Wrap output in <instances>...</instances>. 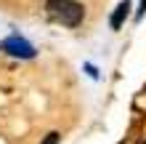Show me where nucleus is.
Segmentation results:
<instances>
[{"label": "nucleus", "instance_id": "obj_1", "mask_svg": "<svg viewBox=\"0 0 146 144\" xmlns=\"http://www.w3.org/2000/svg\"><path fill=\"white\" fill-rule=\"evenodd\" d=\"M45 11L50 13V19L66 24V27H77L85 16V8L77 3V0H48Z\"/></svg>", "mask_w": 146, "mask_h": 144}, {"label": "nucleus", "instance_id": "obj_2", "mask_svg": "<svg viewBox=\"0 0 146 144\" xmlns=\"http://www.w3.org/2000/svg\"><path fill=\"white\" fill-rule=\"evenodd\" d=\"M3 48L8 51V54H13V56H32V46H27L24 40H16V38L5 40Z\"/></svg>", "mask_w": 146, "mask_h": 144}, {"label": "nucleus", "instance_id": "obj_3", "mask_svg": "<svg viewBox=\"0 0 146 144\" xmlns=\"http://www.w3.org/2000/svg\"><path fill=\"white\" fill-rule=\"evenodd\" d=\"M127 13H130V0H122V3L117 5V11L111 13V29H119V27H122V21L127 19Z\"/></svg>", "mask_w": 146, "mask_h": 144}, {"label": "nucleus", "instance_id": "obj_4", "mask_svg": "<svg viewBox=\"0 0 146 144\" xmlns=\"http://www.w3.org/2000/svg\"><path fill=\"white\" fill-rule=\"evenodd\" d=\"M40 144H58V133H56V131H50V133H48V136L42 139Z\"/></svg>", "mask_w": 146, "mask_h": 144}, {"label": "nucleus", "instance_id": "obj_5", "mask_svg": "<svg viewBox=\"0 0 146 144\" xmlns=\"http://www.w3.org/2000/svg\"><path fill=\"white\" fill-rule=\"evenodd\" d=\"M143 11H146V0H141V13H143Z\"/></svg>", "mask_w": 146, "mask_h": 144}]
</instances>
